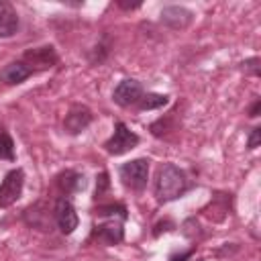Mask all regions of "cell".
Masks as SVG:
<instances>
[{
  "instance_id": "cell-1",
  "label": "cell",
  "mask_w": 261,
  "mask_h": 261,
  "mask_svg": "<svg viewBox=\"0 0 261 261\" xmlns=\"http://www.w3.org/2000/svg\"><path fill=\"white\" fill-rule=\"evenodd\" d=\"M153 190H155V196H157L159 202L175 200L188 190L186 173L173 163H163L157 169V177H155Z\"/></svg>"
},
{
  "instance_id": "cell-2",
  "label": "cell",
  "mask_w": 261,
  "mask_h": 261,
  "mask_svg": "<svg viewBox=\"0 0 261 261\" xmlns=\"http://www.w3.org/2000/svg\"><path fill=\"white\" fill-rule=\"evenodd\" d=\"M137 145H139V135H135L120 120L114 124V135L104 143V147H106V151L110 155H122V153H126L130 149H135Z\"/></svg>"
},
{
  "instance_id": "cell-3",
  "label": "cell",
  "mask_w": 261,
  "mask_h": 261,
  "mask_svg": "<svg viewBox=\"0 0 261 261\" xmlns=\"http://www.w3.org/2000/svg\"><path fill=\"white\" fill-rule=\"evenodd\" d=\"M118 173H120V179L124 186H128L130 190H143L147 186V177H149V161L133 159V161L120 165Z\"/></svg>"
},
{
  "instance_id": "cell-4",
  "label": "cell",
  "mask_w": 261,
  "mask_h": 261,
  "mask_svg": "<svg viewBox=\"0 0 261 261\" xmlns=\"http://www.w3.org/2000/svg\"><path fill=\"white\" fill-rule=\"evenodd\" d=\"M22 186H24V171L22 169L8 171L0 184V208H8L20 198Z\"/></svg>"
},
{
  "instance_id": "cell-5",
  "label": "cell",
  "mask_w": 261,
  "mask_h": 261,
  "mask_svg": "<svg viewBox=\"0 0 261 261\" xmlns=\"http://www.w3.org/2000/svg\"><path fill=\"white\" fill-rule=\"evenodd\" d=\"M55 222L63 234H71L77 228V212L67 198H59L55 202Z\"/></svg>"
},
{
  "instance_id": "cell-6",
  "label": "cell",
  "mask_w": 261,
  "mask_h": 261,
  "mask_svg": "<svg viewBox=\"0 0 261 261\" xmlns=\"http://www.w3.org/2000/svg\"><path fill=\"white\" fill-rule=\"evenodd\" d=\"M22 63H27L31 69H47L51 65L57 63V53L51 45H45V47H37V49H31L24 53L22 57Z\"/></svg>"
},
{
  "instance_id": "cell-7",
  "label": "cell",
  "mask_w": 261,
  "mask_h": 261,
  "mask_svg": "<svg viewBox=\"0 0 261 261\" xmlns=\"http://www.w3.org/2000/svg\"><path fill=\"white\" fill-rule=\"evenodd\" d=\"M90 122H92V110H90L88 106L73 104V106L69 108V112L65 114L63 126H65V130H67L69 135H77V133H82Z\"/></svg>"
},
{
  "instance_id": "cell-8",
  "label": "cell",
  "mask_w": 261,
  "mask_h": 261,
  "mask_svg": "<svg viewBox=\"0 0 261 261\" xmlns=\"http://www.w3.org/2000/svg\"><path fill=\"white\" fill-rule=\"evenodd\" d=\"M143 96V86L137 80H122L116 88H114V102L118 106H130L135 102H139Z\"/></svg>"
},
{
  "instance_id": "cell-9",
  "label": "cell",
  "mask_w": 261,
  "mask_h": 261,
  "mask_svg": "<svg viewBox=\"0 0 261 261\" xmlns=\"http://www.w3.org/2000/svg\"><path fill=\"white\" fill-rule=\"evenodd\" d=\"M192 12L184 6H165L161 10V20L171 29H184L192 22Z\"/></svg>"
},
{
  "instance_id": "cell-10",
  "label": "cell",
  "mask_w": 261,
  "mask_h": 261,
  "mask_svg": "<svg viewBox=\"0 0 261 261\" xmlns=\"http://www.w3.org/2000/svg\"><path fill=\"white\" fill-rule=\"evenodd\" d=\"M33 73V69L27 65V63H22V61H12V63H8L4 69H2V73H0V77L6 82V84H20V82H24L29 75Z\"/></svg>"
},
{
  "instance_id": "cell-11",
  "label": "cell",
  "mask_w": 261,
  "mask_h": 261,
  "mask_svg": "<svg viewBox=\"0 0 261 261\" xmlns=\"http://www.w3.org/2000/svg\"><path fill=\"white\" fill-rule=\"evenodd\" d=\"M94 234H96V239H98L100 243H104V245H116V243H120L122 237H124L122 224H116V222H106V224L96 226Z\"/></svg>"
},
{
  "instance_id": "cell-12",
  "label": "cell",
  "mask_w": 261,
  "mask_h": 261,
  "mask_svg": "<svg viewBox=\"0 0 261 261\" xmlns=\"http://www.w3.org/2000/svg\"><path fill=\"white\" fill-rule=\"evenodd\" d=\"M18 31V16L8 4H0V39L12 37Z\"/></svg>"
},
{
  "instance_id": "cell-13",
  "label": "cell",
  "mask_w": 261,
  "mask_h": 261,
  "mask_svg": "<svg viewBox=\"0 0 261 261\" xmlns=\"http://www.w3.org/2000/svg\"><path fill=\"white\" fill-rule=\"evenodd\" d=\"M57 184H59V188L65 192V194H71V192H77V190H82L84 186H86V181H84V175L82 173H77V171H63L59 177H57Z\"/></svg>"
},
{
  "instance_id": "cell-14",
  "label": "cell",
  "mask_w": 261,
  "mask_h": 261,
  "mask_svg": "<svg viewBox=\"0 0 261 261\" xmlns=\"http://www.w3.org/2000/svg\"><path fill=\"white\" fill-rule=\"evenodd\" d=\"M167 102H169V98L163 96V94H145V96H141V100H139V108H141V110H153V108L165 106Z\"/></svg>"
},
{
  "instance_id": "cell-15",
  "label": "cell",
  "mask_w": 261,
  "mask_h": 261,
  "mask_svg": "<svg viewBox=\"0 0 261 261\" xmlns=\"http://www.w3.org/2000/svg\"><path fill=\"white\" fill-rule=\"evenodd\" d=\"M0 159H6V161L14 159V143L4 128H0Z\"/></svg>"
},
{
  "instance_id": "cell-16",
  "label": "cell",
  "mask_w": 261,
  "mask_h": 261,
  "mask_svg": "<svg viewBox=\"0 0 261 261\" xmlns=\"http://www.w3.org/2000/svg\"><path fill=\"white\" fill-rule=\"evenodd\" d=\"M96 214H100V216H114V214H118L124 220L126 218V208L122 204H108V206H100L96 210Z\"/></svg>"
},
{
  "instance_id": "cell-17",
  "label": "cell",
  "mask_w": 261,
  "mask_h": 261,
  "mask_svg": "<svg viewBox=\"0 0 261 261\" xmlns=\"http://www.w3.org/2000/svg\"><path fill=\"white\" fill-rule=\"evenodd\" d=\"M108 188H110L108 173H106V171H102V173L96 177V198H98V196H102V194H104Z\"/></svg>"
},
{
  "instance_id": "cell-18",
  "label": "cell",
  "mask_w": 261,
  "mask_h": 261,
  "mask_svg": "<svg viewBox=\"0 0 261 261\" xmlns=\"http://www.w3.org/2000/svg\"><path fill=\"white\" fill-rule=\"evenodd\" d=\"M259 139H261V128H259V126H255V128L251 130V137H249V143H247V147H249V149H257V145H259Z\"/></svg>"
},
{
  "instance_id": "cell-19",
  "label": "cell",
  "mask_w": 261,
  "mask_h": 261,
  "mask_svg": "<svg viewBox=\"0 0 261 261\" xmlns=\"http://www.w3.org/2000/svg\"><path fill=\"white\" fill-rule=\"evenodd\" d=\"M245 69L251 71L253 75H259V59H257V57L247 59V61H245Z\"/></svg>"
},
{
  "instance_id": "cell-20",
  "label": "cell",
  "mask_w": 261,
  "mask_h": 261,
  "mask_svg": "<svg viewBox=\"0 0 261 261\" xmlns=\"http://www.w3.org/2000/svg\"><path fill=\"white\" fill-rule=\"evenodd\" d=\"M259 110H261V100H255L253 106H251V110H249V116H251V118L259 116Z\"/></svg>"
},
{
  "instance_id": "cell-21",
  "label": "cell",
  "mask_w": 261,
  "mask_h": 261,
  "mask_svg": "<svg viewBox=\"0 0 261 261\" xmlns=\"http://www.w3.org/2000/svg\"><path fill=\"white\" fill-rule=\"evenodd\" d=\"M192 257V251H186V253H179V255H173L169 261H188Z\"/></svg>"
},
{
  "instance_id": "cell-22",
  "label": "cell",
  "mask_w": 261,
  "mask_h": 261,
  "mask_svg": "<svg viewBox=\"0 0 261 261\" xmlns=\"http://www.w3.org/2000/svg\"><path fill=\"white\" fill-rule=\"evenodd\" d=\"M198 261H202V259H198Z\"/></svg>"
}]
</instances>
